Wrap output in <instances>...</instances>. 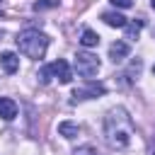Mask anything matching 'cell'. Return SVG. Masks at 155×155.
<instances>
[{"label": "cell", "mask_w": 155, "mask_h": 155, "mask_svg": "<svg viewBox=\"0 0 155 155\" xmlns=\"http://www.w3.org/2000/svg\"><path fill=\"white\" fill-rule=\"evenodd\" d=\"M150 5H153V10H155V0H150Z\"/></svg>", "instance_id": "e0dca14e"}, {"label": "cell", "mask_w": 155, "mask_h": 155, "mask_svg": "<svg viewBox=\"0 0 155 155\" xmlns=\"http://www.w3.org/2000/svg\"><path fill=\"white\" fill-rule=\"evenodd\" d=\"M128 51H131V48H128L126 41H114V44L109 46V58H111L114 63H121V61L128 56Z\"/></svg>", "instance_id": "52a82bcc"}, {"label": "cell", "mask_w": 155, "mask_h": 155, "mask_svg": "<svg viewBox=\"0 0 155 155\" xmlns=\"http://www.w3.org/2000/svg\"><path fill=\"white\" fill-rule=\"evenodd\" d=\"M15 116H17V104H15V99H10V97H0V119L12 121Z\"/></svg>", "instance_id": "ba28073f"}, {"label": "cell", "mask_w": 155, "mask_h": 155, "mask_svg": "<svg viewBox=\"0 0 155 155\" xmlns=\"http://www.w3.org/2000/svg\"><path fill=\"white\" fill-rule=\"evenodd\" d=\"M153 73H155V65H153Z\"/></svg>", "instance_id": "d6986e66"}, {"label": "cell", "mask_w": 155, "mask_h": 155, "mask_svg": "<svg viewBox=\"0 0 155 155\" xmlns=\"http://www.w3.org/2000/svg\"><path fill=\"white\" fill-rule=\"evenodd\" d=\"M51 75H53V73H51V65H44V68L39 70V80H41L44 85H46V82L51 80Z\"/></svg>", "instance_id": "9a60e30c"}, {"label": "cell", "mask_w": 155, "mask_h": 155, "mask_svg": "<svg viewBox=\"0 0 155 155\" xmlns=\"http://www.w3.org/2000/svg\"><path fill=\"white\" fill-rule=\"evenodd\" d=\"M58 5V0H36L31 7L36 10V12H41V10H48V7H56Z\"/></svg>", "instance_id": "4fadbf2b"}, {"label": "cell", "mask_w": 155, "mask_h": 155, "mask_svg": "<svg viewBox=\"0 0 155 155\" xmlns=\"http://www.w3.org/2000/svg\"><path fill=\"white\" fill-rule=\"evenodd\" d=\"M107 92V87L102 85V82H87L85 87H78L75 92H73V102H80V99H92V97H99V94H104Z\"/></svg>", "instance_id": "277c9868"}, {"label": "cell", "mask_w": 155, "mask_h": 155, "mask_svg": "<svg viewBox=\"0 0 155 155\" xmlns=\"http://www.w3.org/2000/svg\"><path fill=\"white\" fill-rule=\"evenodd\" d=\"M140 27H143V19L126 24V27H124V29H126V39H138V34H140Z\"/></svg>", "instance_id": "7c38bea8"}, {"label": "cell", "mask_w": 155, "mask_h": 155, "mask_svg": "<svg viewBox=\"0 0 155 155\" xmlns=\"http://www.w3.org/2000/svg\"><path fill=\"white\" fill-rule=\"evenodd\" d=\"M0 17H2V10H0Z\"/></svg>", "instance_id": "ac0fdd59"}, {"label": "cell", "mask_w": 155, "mask_h": 155, "mask_svg": "<svg viewBox=\"0 0 155 155\" xmlns=\"http://www.w3.org/2000/svg\"><path fill=\"white\" fill-rule=\"evenodd\" d=\"M73 65H75V70H78L80 78L90 80V78L97 75V70H99V58H97L94 53H90V51H80V53H75Z\"/></svg>", "instance_id": "3957f363"}, {"label": "cell", "mask_w": 155, "mask_h": 155, "mask_svg": "<svg viewBox=\"0 0 155 155\" xmlns=\"http://www.w3.org/2000/svg\"><path fill=\"white\" fill-rule=\"evenodd\" d=\"M51 73H53V78H58V82H63V85H68V82L73 80V70H70L68 61H63V58H58V61L51 63Z\"/></svg>", "instance_id": "5b68a950"}, {"label": "cell", "mask_w": 155, "mask_h": 155, "mask_svg": "<svg viewBox=\"0 0 155 155\" xmlns=\"http://www.w3.org/2000/svg\"><path fill=\"white\" fill-rule=\"evenodd\" d=\"M102 19L109 24V27H119V29H124L128 22H126V17L121 15V12H104L102 15Z\"/></svg>", "instance_id": "9c48e42d"}, {"label": "cell", "mask_w": 155, "mask_h": 155, "mask_svg": "<svg viewBox=\"0 0 155 155\" xmlns=\"http://www.w3.org/2000/svg\"><path fill=\"white\" fill-rule=\"evenodd\" d=\"M17 46L27 58L39 61V58H44V53L48 48V36L44 31H39V29H24L17 36Z\"/></svg>", "instance_id": "7a4b0ae2"}, {"label": "cell", "mask_w": 155, "mask_h": 155, "mask_svg": "<svg viewBox=\"0 0 155 155\" xmlns=\"http://www.w3.org/2000/svg\"><path fill=\"white\" fill-rule=\"evenodd\" d=\"M80 44H82L85 48H92V46H97V44H99V34H97V31H92V29H85V31H82V36H80Z\"/></svg>", "instance_id": "8fae6325"}, {"label": "cell", "mask_w": 155, "mask_h": 155, "mask_svg": "<svg viewBox=\"0 0 155 155\" xmlns=\"http://www.w3.org/2000/svg\"><path fill=\"white\" fill-rule=\"evenodd\" d=\"M133 136V121L124 107H114L104 116V138L111 148H126Z\"/></svg>", "instance_id": "6da1fadb"}, {"label": "cell", "mask_w": 155, "mask_h": 155, "mask_svg": "<svg viewBox=\"0 0 155 155\" xmlns=\"http://www.w3.org/2000/svg\"><path fill=\"white\" fill-rule=\"evenodd\" d=\"M111 5L124 10V7H131V5H133V0H111Z\"/></svg>", "instance_id": "2e32d148"}, {"label": "cell", "mask_w": 155, "mask_h": 155, "mask_svg": "<svg viewBox=\"0 0 155 155\" xmlns=\"http://www.w3.org/2000/svg\"><path fill=\"white\" fill-rule=\"evenodd\" d=\"M73 155H99L94 145H80L78 150H73Z\"/></svg>", "instance_id": "5bb4252c"}, {"label": "cell", "mask_w": 155, "mask_h": 155, "mask_svg": "<svg viewBox=\"0 0 155 155\" xmlns=\"http://www.w3.org/2000/svg\"><path fill=\"white\" fill-rule=\"evenodd\" d=\"M0 68L5 70V73H17V68H19V56L15 53V51H2L0 53Z\"/></svg>", "instance_id": "8992f818"}, {"label": "cell", "mask_w": 155, "mask_h": 155, "mask_svg": "<svg viewBox=\"0 0 155 155\" xmlns=\"http://www.w3.org/2000/svg\"><path fill=\"white\" fill-rule=\"evenodd\" d=\"M58 133H61L63 138H75V136L80 133V128H78V124H73V121H61V124H58Z\"/></svg>", "instance_id": "30bf717a"}]
</instances>
